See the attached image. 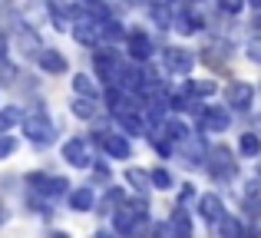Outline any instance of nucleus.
I'll list each match as a JSON object with an SVG mask.
<instances>
[{
	"mask_svg": "<svg viewBox=\"0 0 261 238\" xmlns=\"http://www.w3.org/2000/svg\"><path fill=\"white\" fill-rule=\"evenodd\" d=\"M23 136L30 139V146L37 149H50L53 142H57V122L50 119V113L43 110V106H37L33 113H27L23 116Z\"/></svg>",
	"mask_w": 261,
	"mask_h": 238,
	"instance_id": "obj_1",
	"label": "nucleus"
},
{
	"mask_svg": "<svg viewBox=\"0 0 261 238\" xmlns=\"http://www.w3.org/2000/svg\"><path fill=\"white\" fill-rule=\"evenodd\" d=\"M146 222H149L146 202H129V205H122V208L113 212V228H116V235H122V238H136Z\"/></svg>",
	"mask_w": 261,
	"mask_h": 238,
	"instance_id": "obj_2",
	"label": "nucleus"
},
{
	"mask_svg": "<svg viewBox=\"0 0 261 238\" xmlns=\"http://www.w3.org/2000/svg\"><path fill=\"white\" fill-rule=\"evenodd\" d=\"M27 189H30V195H40V199L53 202V199L70 195V179H63V175H50V172H30V175H27Z\"/></svg>",
	"mask_w": 261,
	"mask_h": 238,
	"instance_id": "obj_3",
	"label": "nucleus"
},
{
	"mask_svg": "<svg viewBox=\"0 0 261 238\" xmlns=\"http://www.w3.org/2000/svg\"><path fill=\"white\" fill-rule=\"evenodd\" d=\"M208 175L215 182H231L238 175V162H235V155H231V149L228 146H215V149H208Z\"/></svg>",
	"mask_w": 261,
	"mask_h": 238,
	"instance_id": "obj_4",
	"label": "nucleus"
},
{
	"mask_svg": "<svg viewBox=\"0 0 261 238\" xmlns=\"http://www.w3.org/2000/svg\"><path fill=\"white\" fill-rule=\"evenodd\" d=\"M231 126V113L225 110V106H202L198 110V129L202 133H228Z\"/></svg>",
	"mask_w": 261,
	"mask_h": 238,
	"instance_id": "obj_5",
	"label": "nucleus"
},
{
	"mask_svg": "<svg viewBox=\"0 0 261 238\" xmlns=\"http://www.w3.org/2000/svg\"><path fill=\"white\" fill-rule=\"evenodd\" d=\"M63 159L70 162L73 169H93V152H89V139L83 136H73V139L63 142Z\"/></svg>",
	"mask_w": 261,
	"mask_h": 238,
	"instance_id": "obj_6",
	"label": "nucleus"
},
{
	"mask_svg": "<svg viewBox=\"0 0 261 238\" xmlns=\"http://www.w3.org/2000/svg\"><path fill=\"white\" fill-rule=\"evenodd\" d=\"M162 63H166V70H169V73L189 76L192 66H195V57H192L185 46H166V50H162Z\"/></svg>",
	"mask_w": 261,
	"mask_h": 238,
	"instance_id": "obj_7",
	"label": "nucleus"
},
{
	"mask_svg": "<svg viewBox=\"0 0 261 238\" xmlns=\"http://www.w3.org/2000/svg\"><path fill=\"white\" fill-rule=\"evenodd\" d=\"M225 103L235 113H248L251 103H255V86L251 83H231L228 90H225Z\"/></svg>",
	"mask_w": 261,
	"mask_h": 238,
	"instance_id": "obj_8",
	"label": "nucleus"
},
{
	"mask_svg": "<svg viewBox=\"0 0 261 238\" xmlns=\"http://www.w3.org/2000/svg\"><path fill=\"white\" fill-rule=\"evenodd\" d=\"M198 215H202V219L208 222L212 228H215V225H218V222H222L228 212H225V202L218 199L215 192H205V195H198Z\"/></svg>",
	"mask_w": 261,
	"mask_h": 238,
	"instance_id": "obj_9",
	"label": "nucleus"
},
{
	"mask_svg": "<svg viewBox=\"0 0 261 238\" xmlns=\"http://www.w3.org/2000/svg\"><path fill=\"white\" fill-rule=\"evenodd\" d=\"M93 139L99 142V146L106 149V155H113V159H129V155H133V146H129L119 133H96Z\"/></svg>",
	"mask_w": 261,
	"mask_h": 238,
	"instance_id": "obj_10",
	"label": "nucleus"
},
{
	"mask_svg": "<svg viewBox=\"0 0 261 238\" xmlns=\"http://www.w3.org/2000/svg\"><path fill=\"white\" fill-rule=\"evenodd\" d=\"M66 205H70V212H76V215L93 212V205H96L93 186H76V189H70V195H66Z\"/></svg>",
	"mask_w": 261,
	"mask_h": 238,
	"instance_id": "obj_11",
	"label": "nucleus"
},
{
	"mask_svg": "<svg viewBox=\"0 0 261 238\" xmlns=\"http://www.w3.org/2000/svg\"><path fill=\"white\" fill-rule=\"evenodd\" d=\"M205 159H208V149H205V139L202 136H192V139H185L182 146V162L192 169H202Z\"/></svg>",
	"mask_w": 261,
	"mask_h": 238,
	"instance_id": "obj_12",
	"label": "nucleus"
},
{
	"mask_svg": "<svg viewBox=\"0 0 261 238\" xmlns=\"http://www.w3.org/2000/svg\"><path fill=\"white\" fill-rule=\"evenodd\" d=\"M126 40H129V57H133V60H139V63H149V60H152V53H155V43H152V40H149L142 30L129 33Z\"/></svg>",
	"mask_w": 261,
	"mask_h": 238,
	"instance_id": "obj_13",
	"label": "nucleus"
},
{
	"mask_svg": "<svg viewBox=\"0 0 261 238\" xmlns=\"http://www.w3.org/2000/svg\"><path fill=\"white\" fill-rule=\"evenodd\" d=\"M37 63H40V70L50 73V76H60V73H66V66H70L63 53H60V50H50V46H43V50H40Z\"/></svg>",
	"mask_w": 261,
	"mask_h": 238,
	"instance_id": "obj_14",
	"label": "nucleus"
},
{
	"mask_svg": "<svg viewBox=\"0 0 261 238\" xmlns=\"http://www.w3.org/2000/svg\"><path fill=\"white\" fill-rule=\"evenodd\" d=\"M93 60H96V73H99L106 83H113V80H116V70H119V63H122V60L116 57V50H96Z\"/></svg>",
	"mask_w": 261,
	"mask_h": 238,
	"instance_id": "obj_15",
	"label": "nucleus"
},
{
	"mask_svg": "<svg viewBox=\"0 0 261 238\" xmlns=\"http://www.w3.org/2000/svg\"><path fill=\"white\" fill-rule=\"evenodd\" d=\"M116 126L126 129V136H146L149 133V122L142 116H136V110H126V113H116Z\"/></svg>",
	"mask_w": 261,
	"mask_h": 238,
	"instance_id": "obj_16",
	"label": "nucleus"
},
{
	"mask_svg": "<svg viewBox=\"0 0 261 238\" xmlns=\"http://www.w3.org/2000/svg\"><path fill=\"white\" fill-rule=\"evenodd\" d=\"M238 155H242V159H258L261 155V136L258 133H242L238 136Z\"/></svg>",
	"mask_w": 261,
	"mask_h": 238,
	"instance_id": "obj_17",
	"label": "nucleus"
},
{
	"mask_svg": "<svg viewBox=\"0 0 261 238\" xmlns=\"http://www.w3.org/2000/svg\"><path fill=\"white\" fill-rule=\"evenodd\" d=\"M172 27H175L178 33H182V37H192V33H198V30H202V17H198V13L182 10V13H178V17L172 20Z\"/></svg>",
	"mask_w": 261,
	"mask_h": 238,
	"instance_id": "obj_18",
	"label": "nucleus"
},
{
	"mask_svg": "<svg viewBox=\"0 0 261 238\" xmlns=\"http://www.w3.org/2000/svg\"><path fill=\"white\" fill-rule=\"evenodd\" d=\"M212 232H218V238H245V225H242V219H235V215H225Z\"/></svg>",
	"mask_w": 261,
	"mask_h": 238,
	"instance_id": "obj_19",
	"label": "nucleus"
},
{
	"mask_svg": "<svg viewBox=\"0 0 261 238\" xmlns=\"http://www.w3.org/2000/svg\"><path fill=\"white\" fill-rule=\"evenodd\" d=\"M17 40H20V50L27 53V57H40V50H43V43H40V37L33 30H27V27H17Z\"/></svg>",
	"mask_w": 261,
	"mask_h": 238,
	"instance_id": "obj_20",
	"label": "nucleus"
},
{
	"mask_svg": "<svg viewBox=\"0 0 261 238\" xmlns=\"http://www.w3.org/2000/svg\"><path fill=\"white\" fill-rule=\"evenodd\" d=\"M129 33H126V27L119 23V20H102V40H109V43H119V40H126Z\"/></svg>",
	"mask_w": 261,
	"mask_h": 238,
	"instance_id": "obj_21",
	"label": "nucleus"
},
{
	"mask_svg": "<svg viewBox=\"0 0 261 238\" xmlns=\"http://www.w3.org/2000/svg\"><path fill=\"white\" fill-rule=\"evenodd\" d=\"M73 90H76V96H83V99H96V93H99L86 73H76V76H73Z\"/></svg>",
	"mask_w": 261,
	"mask_h": 238,
	"instance_id": "obj_22",
	"label": "nucleus"
},
{
	"mask_svg": "<svg viewBox=\"0 0 261 238\" xmlns=\"http://www.w3.org/2000/svg\"><path fill=\"white\" fill-rule=\"evenodd\" d=\"M149 179H152V189H159V192H169V189L175 186L172 172H169V169H162V166H155L152 172H149Z\"/></svg>",
	"mask_w": 261,
	"mask_h": 238,
	"instance_id": "obj_23",
	"label": "nucleus"
},
{
	"mask_svg": "<svg viewBox=\"0 0 261 238\" xmlns=\"http://www.w3.org/2000/svg\"><path fill=\"white\" fill-rule=\"evenodd\" d=\"M116 208H122V189H109L99 202V215H113Z\"/></svg>",
	"mask_w": 261,
	"mask_h": 238,
	"instance_id": "obj_24",
	"label": "nucleus"
},
{
	"mask_svg": "<svg viewBox=\"0 0 261 238\" xmlns=\"http://www.w3.org/2000/svg\"><path fill=\"white\" fill-rule=\"evenodd\" d=\"M166 139L169 142H185V139H192V133H189V126H185V122L169 119L166 122Z\"/></svg>",
	"mask_w": 261,
	"mask_h": 238,
	"instance_id": "obj_25",
	"label": "nucleus"
},
{
	"mask_svg": "<svg viewBox=\"0 0 261 238\" xmlns=\"http://www.w3.org/2000/svg\"><path fill=\"white\" fill-rule=\"evenodd\" d=\"M0 83H4V86L17 83V66L10 63V57L4 53V46H0Z\"/></svg>",
	"mask_w": 261,
	"mask_h": 238,
	"instance_id": "obj_26",
	"label": "nucleus"
},
{
	"mask_svg": "<svg viewBox=\"0 0 261 238\" xmlns=\"http://www.w3.org/2000/svg\"><path fill=\"white\" fill-rule=\"evenodd\" d=\"M149 10H152V20H155V23H159L162 27V30H166V27H172V10H169V4H166V0H159V4H152V7H149Z\"/></svg>",
	"mask_w": 261,
	"mask_h": 238,
	"instance_id": "obj_27",
	"label": "nucleus"
},
{
	"mask_svg": "<svg viewBox=\"0 0 261 238\" xmlns=\"http://www.w3.org/2000/svg\"><path fill=\"white\" fill-rule=\"evenodd\" d=\"M126 182H129L133 189H139V192H146V189L152 186L149 172H142V169H126Z\"/></svg>",
	"mask_w": 261,
	"mask_h": 238,
	"instance_id": "obj_28",
	"label": "nucleus"
},
{
	"mask_svg": "<svg viewBox=\"0 0 261 238\" xmlns=\"http://www.w3.org/2000/svg\"><path fill=\"white\" fill-rule=\"evenodd\" d=\"M242 212H248V219L261 222V192L258 195H242Z\"/></svg>",
	"mask_w": 261,
	"mask_h": 238,
	"instance_id": "obj_29",
	"label": "nucleus"
},
{
	"mask_svg": "<svg viewBox=\"0 0 261 238\" xmlns=\"http://www.w3.org/2000/svg\"><path fill=\"white\" fill-rule=\"evenodd\" d=\"M73 116H80V119H93V116H96V106H93V99H83V96H76V99H73Z\"/></svg>",
	"mask_w": 261,
	"mask_h": 238,
	"instance_id": "obj_30",
	"label": "nucleus"
},
{
	"mask_svg": "<svg viewBox=\"0 0 261 238\" xmlns=\"http://www.w3.org/2000/svg\"><path fill=\"white\" fill-rule=\"evenodd\" d=\"M20 119V110L17 106H7V110H0V136L4 133H10V126Z\"/></svg>",
	"mask_w": 261,
	"mask_h": 238,
	"instance_id": "obj_31",
	"label": "nucleus"
},
{
	"mask_svg": "<svg viewBox=\"0 0 261 238\" xmlns=\"http://www.w3.org/2000/svg\"><path fill=\"white\" fill-rule=\"evenodd\" d=\"M189 202H195V186H192V182L182 189V195H178V208H185Z\"/></svg>",
	"mask_w": 261,
	"mask_h": 238,
	"instance_id": "obj_32",
	"label": "nucleus"
},
{
	"mask_svg": "<svg viewBox=\"0 0 261 238\" xmlns=\"http://www.w3.org/2000/svg\"><path fill=\"white\" fill-rule=\"evenodd\" d=\"M245 50H248V60H251V63H261V40H251Z\"/></svg>",
	"mask_w": 261,
	"mask_h": 238,
	"instance_id": "obj_33",
	"label": "nucleus"
},
{
	"mask_svg": "<svg viewBox=\"0 0 261 238\" xmlns=\"http://www.w3.org/2000/svg\"><path fill=\"white\" fill-rule=\"evenodd\" d=\"M242 4H245V0H218V7H222L225 13H238V10H242Z\"/></svg>",
	"mask_w": 261,
	"mask_h": 238,
	"instance_id": "obj_34",
	"label": "nucleus"
},
{
	"mask_svg": "<svg viewBox=\"0 0 261 238\" xmlns=\"http://www.w3.org/2000/svg\"><path fill=\"white\" fill-rule=\"evenodd\" d=\"M155 152L159 155H172V142L169 139H155Z\"/></svg>",
	"mask_w": 261,
	"mask_h": 238,
	"instance_id": "obj_35",
	"label": "nucleus"
},
{
	"mask_svg": "<svg viewBox=\"0 0 261 238\" xmlns=\"http://www.w3.org/2000/svg\"><path fill=\"white\" fill-rule=\"evenodd\" d=\"M251 27H255V30L261 33V10H258V17H255V20H251Z\"/></svg>",
	"mask_w": 261,
	"mask_h": 238,
	"instance_id": "obj_36",
	"label": "nucleus"
},
{
	"mask_svg": "<svg viewBox=\"0 0 261 238\" xmlns=\"http://www.w3.org/2000/svg\"><path fill=\"white\" fill-rule=\"evenodd\" d=\"M46 238H70V232H50Z\"/></svg>",
	"mask_w": 261,
	"mask_h": 238,
	"instance_id": "obj_37",
	"label": "nucleus"
},
{
	"mask_svg": "<svg viewBox=\"0 0 261 238\" xmlns=\"http://www.w3.org/2000/svg\"><path fill=\"white\" fill-rule=\"evenodd\" d=\"M7 222V205H0V225Z\"/></svg>",
	"mask_w": 261,
	"mask_h": 238,
	"instance_id": "obj_38",
	"label": "nucleus"
},
{
	"mask_svg": "<svg viewBox=\"0 0 261 238\" xmlns=\"http://www.w3.org/2000/svg\"><path fill=\"white\" fill-rule=\"evenodd\" d=\"M248 4H251V7H255V10H261V0H248Z\"/></svg>",
	"mask_w": 261,
	"mask_h": 238,
	"instance_id": "obj_39",
	"label": "nucleus"
},
{
	"mask_svg": "<svg viewBox=\"0 0 261 238\" xmlns=\"http://www.w3.org/2000/svg\"><path fill=\"white\" fill-rule=\"evenodd\" d=\"M93 238H113V235H106V232H96Z\"/></svg>",
	"mask_w": 261,
	"mask_h": 238,
	"instance_id": "obj_40",
	"label": "nucleus"
},
{
	"mask_svg": "<svg viewBox=\"0 0 261 238\" xmlns=\"http://www.w3.org/2000/svg\"><path fill=\"white\" fill-rule=\"evenodd\" d=\"M192 4H202V0H192Z\"/></svg>",
	"mask_w": 261,
	"mask_h": 238,
	"instance_id": "obj_41",
	"label": "nucleus"
},
{
	"mask_svg": "<svg viewBox=\"0 0 261 238\" xmlns=\"http://www.w3.org/2000/svg\"><path fill=\"white\" fill-rule=\"evenodd\" d=\"M258 172H261V169H258Z\"/></svg>",
	"mask_w": 261,
	"mask_h": 238,
	"instance_id": "obj_42",
	"label": "nucleus"
}]
</instances>
